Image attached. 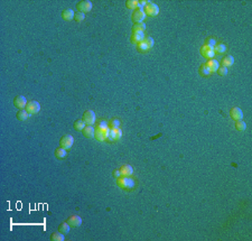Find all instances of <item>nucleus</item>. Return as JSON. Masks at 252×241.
Returning a JSON list of instances; mask_svg holds the SVG:
<instances>
[{
	"instance_id": "c85d7f7f",
	"label": "nucleus",
	"mask_w": 252,
	"mask_h": 241,
	"mask_svg": "<svg viewBox=\"0 0 252 241\" xmlns=\"http://www.w3.org/2000/svg\"><path fill=\"white\" fill-rule=\"evenodd\" d=\"M108 128H109V126H108V123H106V121H100V122L96 125V127H95L94 129H95V130L106 131Z\"/></svg>"
},
{
	"instance_id": "9b49d317",
	"label": "nucleus",
	"mask_w": 252,
	"mask_h": 241,
	"mask_svg": "<svg viewBox=\"0 0 252 241\" xmlns=\"http://www.w3.org/2000/svg\"><path fill=\"white\" fill-rule=\"evenodd\" d=\"M67 223L70 224V227H73V228H77L80 225L82 224V219L79 217V215H72L67 219Z\"/></svg>"
},
{
	"instance_id": "0eeeda50",
	"label": "nucleus",
	"mask_w": 252,
	"mask_h": 241,
	"mask_svg": "<svg viewBox=\"0 0 252 241\" xmlns=\"http://www.w3.org/2000/svg\"><path fill=\"white\" fill-rule=\"evenodd\" d=\"M82 119L84 120V122H85V125H87V126H92V125L95 122V113H94V111H92V110L85 111V112L83 113V118Z\"/></svg>"
},
{
	"instance_id": "f3484780",
	"label": "nucleus",
	"mask_w": 252,
	"mask_h": 241,
	"mask_svg": "<svg viewBox=\"0 0 252 241\" xmlns=\"http://www.w3.org/2000/svg\"><path fill=\"white\" fill-rule=\"evenodd\" d=\"M85 122H84V120L83 119H79V120H76L74 122V125H73V127H74V129L76 131H82L84 128H85Z\"/></svg>"
},
{
	"instance_id": "39448f33",
	"label": "nucleus",
	"mask_w": 252,
	"mask_h": 241,
	"mask_svg": "<svg viewBox=\"0 0 252 241\" xmlns=\"http://www.w3.org/2000/svg\"><path fill=\"white\" fill-rule=\"evenodd\" d=\"M73 142H74V138L72 137L71 135H65V136H63V137L61 138V140H59V145H61L62 148L67 150L72 147Z\"/></svg>"
},
{
	"instance_id": "c9c22d12",
	"label": "nucleus",
	"mask_w": 252,
	"mask_h": 241,
	"mask_svg": "<svg viewBox=\"0 0 252 241\" xmlns=\"http://www.w3.org/2000/svg\"><path fill=\"white\" fill-rule=\"evenodd\" d=\"M113 132H114V140H117V139H120L122 137V131L120 128H117V129H113Z\"/></svg>"
},
{
	"instance_id": "dca6fc26",
	"label": "nucleus",
	"mask_w": 252,
	"mask_h": 241,
	"mask_svg": "<svg viewBox=\"0 0 252 241\" xmlns=\"http://www.w3.org/2000/svg\"><path fill=\"white\" fill-rule=\"evenodd\" d=\"M82 132L87 138H92V137H94L95 129L92 126H85V128L82 130Z\"/></svg>"
},
{
	"instance_id": "423d86ee",
	"label": "nucleus",
	"mask_w": 252,
	"mask_h": 241,
	"mask_svg": "<svg viewBox=\"0 0 252 241\" xmlns=\"http://www.w3.org/2000/svg\"><path fill=\"white\" fill-rule=\"evenodd\" d=\"M93 7V5L91 1H87V0H84V1H80L76 5V8L79 10V12H89L91 11V9Z\"/></svg>"
},
{
	"instance_id": "2f4dec72",
	"label": "nucleus",
	"mask_w": 252,
	"mask_h": 241,
	"mask_svg": "<svg viewBox=\"0 0 252 241\" xmlns=\"http://www.w3.org/2000/svg\"><path fill=\"white\" fill-rule=\"evenodd\" d=\"M137 49H138L139 52H141V53H145V52H147L149 48H148V46L145 44V42H142V43L137 44Z\"/></svg>"
},
{
	"instance_id": "2eb2a0df",
	"label": "nucleus",
	"mask_w": 252,
	"mask_h": 241,
	"mask_svg": "<svg viewBox=\"0 0 252 241\" xmlns=\"http://www.w3.org/2000/svg\"><path fill=\"white\" fill-rule=\"evenodd\" d=\"M207 66H209V68L211 70V73H213V72H216L217 68L220 67V65H219V62H217L216 59H211L207 61V63H205Z\"/></svg>"
},
{
	"instance_id": "393cba45",
	"label": "nucleus",
	"mask_w": 252,
	"mask_h": 241,
	"mask_svg": "<svg viewBox=\"0 0 252 241\" xmlns=\"http://www.w3.org/2000/svg\"><path fill=\"white\" fill-rule=\"evenodd\" d=\"M146 24L145 23H138V24H134L132 27V32H145L146 30Z\"/></svg>"
},
{
	"instance_id": "72a5a7b5",
	"label": "nucleus",
	"mask_w": 252,
	"mask_h": 241,
	"mask_svg": "<svg viewBox=\"0 0 252 241\" xmlns=\"http://www.w3.org/2000/svg\"><path fill=\"white\" fill-rule=\"evenodd\" d=\"M217 74L221 75V76H225V75L228 74V67H224V66H221L217 68Z\"/></svg>"
},
{
	"instance_id": "e433bc0d",
	"label": "nucleus",
	"mask_w": 252,
	"mask_h": 241,
	"mask_svg": "<svg viewBox=\"0 0 252 241\" xmlns=\"http://www.w3.org/2000/svg\"><path fill=\"white\" fill-rule=\"evenodd\" d=\"M205 45L211 46V47H214V46L216 45V40H214V38H207V40H205Z\"/></svg>"
},
{
	"instance_id": "f8f14e48",
	"label": "nucleus",
	"mask_w": 252,
	"mask_h": 241,
	"mask_svg": "<svg viewBox=\"0 0 252 241\" xmlns=\"http://www.w3.org/2000/svg\"><path fill=\"white\" fill-rule=\"evenodd\" d=\"M230 116H231V118L233 119V120H242V118H243V112H242V110H241L240 108H232L231 109V111H230Z\"/></svg>"
},
{
	"instance_id": "7c9ffc66",
	"label": "nucleus",
	"mask_w": 252,
	"mask_h": 241,
	"mask_svg": "<svg viewBox=\"0 0 252 241\" xmlns=\"http://www.w3.org/2000/svg\"><path fill=\"white\" fill-rule=\"evenodd\" d=\"M119 127H120V120L119 119H112L109 122V128H111V129H117Z\"/></svg>"
},
{
	"instance_id": "473e14b6",
	"label": "nucleus",
	"mask_w": 252,
	"mask_h": 241,
	"mask_svg": "<svg viewBox=\"0 0 252 241\" xmlns=\"http://www.w3.org/2000/svg\"><path fill=\"white\" fill-rule=\"evenodd\" d=\"M84 18H85V15H84L83 12H75V15H74V20H75V21H77V23H81V21H83V20H84Z\"/></svg>"
},
{
	"instance_id": "f257e3e1",
	"label": "nucleus",
	"mask_w": 252,
	"mask_h": 241,
	"mask_svg": "<svg viewBox=\"0 0 252 241\" xmlns=\"http://www.w3.org/2000/svg\"><path fill=\"white\" fill-rule=\"evenodd\" d=\"M117 184H118L119 187H121L122 190H131V189L134 187L136 182H134V178H131L130 176H121V177L118 178Z\"/></svg>"
},
{
	"instance_id": "7ed1b4c3",
	"label": "nucleus",
	"mask_w": 252,
	"mask_h": 241,
	"mask_svg": "<svg viewBox=\"0 0 252 241\" xmlns=\"http://www.w3.org/2000/svg\"><path fill=\"white\" fill-rule=\"evenodd\" d=\"M145 18H146V14H145L142 8H137L132 12V15H131V19H132V21H134V24L142 23L145 20Z\"/></svg>"
},
{
	"instance_id": "6e6552de",
	"label": "nucleus",
	"mask_w": 252,
	"mask_h": 241,
	"mask_svg": "<svg viewBox=\"0 0 252 241\" xmlns=\"http://www.w3.org/2000/svg\"><path fill=\"white\" fill-rule=\"evenodd\" d=\"M201 54L203 57L205 59H213L214 55H215V52H214V47H211V46H207V45H204L203 47L201 48Z\"/></svg>"
},
{
	"instance_id": "f704fd0d",
	"label": "nucleus",
	"mask_w": 252,
	"mask_h": 241,
	"mask_svg": "<svg viewBox=\"0 0 252 241\" xmlns=\"http://www.w3.org/2000/svg\"><path fill=\"white\" fill-rule=\"evenodd\" d=\"M145 44H146L147 46H148V48H151L153 46H154V44H155V42H154V40L151 38V37H145Z\"/></svg>"
},
{
	"instance_id": "1a4fd4ad",
	"label": "nucleus",
	"mask_w": 252,
	"mask_h": 241,
	"mask_svg": "<svg viewBox=\"0 0 252 241\" xmlns=\"http://www.w3.org/2000/svg\"><path fill=\"white\" fill-rule=\"evenodd\" d=\"M131 43L132 44H139L142 43L145 40V33L143 32H132V35H131Z\"/></svg>"
},
{
	"instance_id": "6ab92c4d",
	"label": "nucleus",
	"mask_w": 252,
	"mask_h": 241,
	"mask_svg": "<svg viewBox=\"0 0 252 241\" xmlns=\"http://www.w3.org/2000/svg\"><path fill=\"white\" fill-rule=\"evenodd\" d=\"M70 224L67 223V222H62L61 224L58 225V231L61 233H63V234H66V233L70 232Z\"/></svg>"
},
{
	"instance_id": "4c0bfd02",
	"label": "nucleus",
	"mask_w": 252,
	"mask_h": 241,
	"mask_svg": "<svg viewBox=\"0 0 252 241\" xmlns=\"http://www.w3.org/2000/svg\"><path fill=\"white\" fill-rule=\"evenodd\" d=\"M113 176H114V177H117V178L121 177V173H120V170H114V172H113Z\"/></svg>"
},
{
	"instance_id": "bb28decb",
	"label": "nucleus",
	"mask_w": 252,
	"mask_h": 241,
	"mask_svg": "<svg viewBox=\"0 0 252 241\" xmlns=\"http://www.w3.org/2000/svg\"><path fill=\"white\" fill-rule=\"evenodd\" d=\"M225 51H226V46H225L224 44H216V45L214 46V52L217 53V54H222V53H224Z\"/></svg>"
},
{
	"instance_id": "b1692460",
	"label": "nucleus",
	"mask_w": 252,
	"mask_h": 241,
	"mask_svg": "<svg viewBox=\"0 0 252 241\" xmlns=\"http://www.w3.org/2000/svg\"><path fill=\"white\" fill-rule=\"evenodd\" d=\"M126 7L129 9H136L139 8V1H137V0H128V1H126Z\"/></svg>"
},
{
	"instance_id": "4468645a",
	"label": "nucleus",
	"mask_w": 252,
	"mask_h": 241,
	"mask_svg": "<svg viewBox=\"0 0 252 241\" xmlns=\"http://www.w3.org/2000/svg\"><path fill=\"white\" fill-rule=\"evenodd\" d=\"M120 173H121V176H131L132 173H134V170L130 165H122L120 167Z\"/></svg>"
},
{
	"instance_id": "9d476101",
	"label": "nucleus",
	"mask_w": 252,
	"mask_h": 241,
	"mask_svg": "<svg viewBox=\"0 0 252 241\" xmlns=\"http://www.w3.org/2000/svg\"><path fill=\"white\" fill-rule=\"evenodd\" d=\"M26 104H27V100H26L24 95H17L15 100H14V106L18 108V109H20V110L26 108Z\"/></svg>"
},
{
	"instance_id": "5701e85b",
	"label": "nucleus",
	"mask_w": 252,
	"mask_h": 241,
	"mask_svg": "<svg viewBox=\"0 0 252 241\" xmlns=\"http://www.w3.org/2000/svg\"><path fill=\"white\" fill-rule=\"evenodd\" d=\"M64 234L63 233L58 232H53L51 234V240L52 241H64Z\"/></svg>"
},
{
	"instance_id": "ddd939ff",
	"label": "nucleus",
	"mask_w": 252,
	"mask_h": 241,
	"mask_svg": "<svg viewBox=\"0 0 252 241\" xmlns=\"http://www.w3.org/2000/svg\"><path fill=\"white\" fill-rule=\"evenodd\" d=\"M74 15L75 12L72 10V9H65L62 11V18L66 21H71V20L74 19Z\"/></svg>"
},
{
	"instance_id": "f03ea898",
	"label": "nucleus",
	"mask_w": 252,
	"mask_h": 241,
	"mask_svg": "<svg viewBox=\"0 0 252 241\" xmlns=\"http://www.w3.org/2000/svg\"><path fill=\"white\" fill-rule=\"evenodd\" d=\"M25 110L27 111L29 115H35V113H38L40 110V104L39 102H37L35 100H32V101H28L27 104H26V109Z\"/></svg>"
},
{
	"instance_id": "cd10ccee",
	"label": "nucleus",
	"mask_w": 252,
	"mask_h": 241,
	"mask_svg": "<svg viewBox=\"0 0 252 241\" xmlns=\"http://www.w3.org/2000/svg\"><path fill=\"white\" fill-rule=\"evenodd\" d=\"M235 128L238 131H244L245 128H247V125H245L243 120H238L235 122Z\"/></svg>"
},
{
	"instance_id": "aec40b11",
	"label": "nucleus",
	"mask_w": 252,
	"mask_h": 241,
	"mask_svg": "<svg viewBox=\"0 0 252 241\" xmlns=\"http://www.w3.org/2000/svg\"><path fill=\"white\" fill-rule=\"evenodd\" d=\"M66 149H64V148H56L55 149V157L58 158V159H63V158L66 157Z\"/></svg>"
},
{
	"instance_id": "c756f323",
	"label": "nucleus",
	"mask_w": 252,
	"mask_h": 241,
	"mask_svg": "<svg viewBox=\"0 0 252 241\" xmlns=\"http://www.w3.org/2000/svg\"><path fill=\"white\" fill-rule=\"evenodd\" d=\"M104 132H106V131L95 130V134H94L95 139H96V140H99V141H103V140H106V137H104Z\"/></svg>"
},
{
	"instance_id": "a878e982",
	"label": "nucleus",
	"mask_w": 252,
	"mask_h": 241,
	"mask_svg": "<svg viewBox=\"0 0 252 241\" xmlns=\"http://www.w3.org/2000/svg\"><path fill=\"white\" fill-rule=\"evenodd\" d=\"M104 137H106V140H109V141H113L114 140V132L113 129L111 128H108L104 132Z\"/></svg>"
},
{
	"instance_id": "20e7f679",
	"label": "nucleus",
	"mask_w": 252,
	"mask_h": 241,
	"mask_svg": "<svg viewBox=\"0 0 252 241\" xmlns=\"http://www.w3.org/2000/svg\"><path fill=\"white\" fill-rule=\"evenodd\" d=\"M143 11L146 14V16H157L159 14V7L158 5L154 4V2H148L146 5V7L143 8Z\"/></svg>"
},
{
	"instance_id": "4be33fe9",
	"label": "nucleus",
	"mask_w": 252,
	"mask_h": 241,
	"mask_svg": "<svg viewBox=\"0 0 252 241\" xmlns=\"http://www.w3.org/2000/svg\"><path fill=\"white\" fill-rule=\"evenodd\" d=\"M16 117H17V119H18V120H20V121H25L26 119H28V117H29V113H28L26 110H23V109H21V110H19L18 112H17Z\"/></svg>"
},
{
	"instance_id": "a211bd4d",
	"label": "nucleus",
	"mask_w": 252,
	"mask_h": 241,
	"mask_svg": "<svg viewBox=\"0 0 252 241\" xmlns=\"http://www.w3.org/2000/svg\"><path fill=\"white\" fill-rule=\"evenodd\" d=\"M198 73H200V75H201V76H204V78H206V76H209V75L211 74V70H209V66H207L206 64H203V65L200 67V70H198Z\"/></svg>"
},
{
	"instance_id": "412c9836",
	"label": "nucleus",
	"mask_w": 252,
	"mask_h": 241,
	"mask_svg": "<svg viewBox=\"0 0 252 241\" xmlns=\"http://www.w3.org/2000/svg\"><path fill=\"white\" fill-rule=\"evenodd\" d=\"M233 63H234V59H233V57H232L231 55L225 56L224 59H222V65H223L224 67L231 66V65H232Z\"/></svg>"
}]
</instances>
